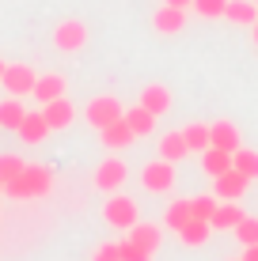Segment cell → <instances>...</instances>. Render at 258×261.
I'll use <instances>...</instances> for the list:
<instances>
[{
	"instance_id": "6da1fadb",
	"label": "cell",
	"mask_w": 258,
	"mask_h": 261,
	"mask_svg": "<svg viewBox=\"0 0 258 261\" xmlns=\"http://www.w3.org/2000/svg\"><path fill=\"white\" fill-rule=\"evenodd\" d=\"M53 190V170L42 167V163H27L23 174L15 178V182L4 186V193L12 197V201H31V197H46Z\"/></svg>"
},
{
	"instance_id": "7a4b0ae2",
	"label": "cell",
	"mask_w": 258,
	"mask_h": 261,
	"mask_svg": "<svg viewBox=\"0 0 258 261\" xmlns=\"http://www.w3.org/2000/svg\"><path fill=\"white\" fill-rule=\"evenodd\" d=\"M103 216H106V223H110V227H118V231H129L133 223L140 220V216H137V201H133V197H122V193H110V197H106Z\"/></svg>"
},
{
	"instance_id": "3957f363",
	"label": "cell",
	"mask_w": 258,
	"mask_h": 261,
	"mask_svg": "<svg viewBox=\"0 0 258 261\" xmlns=\"http://www.w3.org/2000/svg\"><path fill=\"white\" fill-rule=\"evenodd\" d=\"M126 178H129L126 159L110 155V159H103V163L95 167V190H103V193H118L122 186H126Z\"/></svg>"
},
{
	"instance_id": "277c9868",
	"label": "cell",
	"mask_w": 258,
	"mask_h": 261,
	"mask_svg": "<svg viewBox=\"0 0 258 261\" xmlns=\"http://www.w3.org/2000/svg\"><path fill=\"white\" fill-rule=\"evenodd\" d=\"M122 102L114 95H99V98H91L87 102V110H84V118H87V125H95V129H106V125H114L122 118Z\"/></svg>"
},
{
	"instance_id": "5b68a950",
	"label": "cell",
	"mask_w": 258,
	"mask_h": 261,
	"mask_svg": "<svg viewBox=\"0 0 258 261\" xmlns=\"http://www.w3.org/2000/svg\"><path fill=\"white\" fill-rule=\"evenodd\" d=\"M140 186H145L148 193H167L175 186V163H167V159L145 163L140 167Z\"/></svg>"
},
{
	"instance_id": "8992f818",
	"label": "cell",
	"mask_w": 258,
	"mask_h": 261,
	"mask_svg": "<svg viewBox=\"0 0 258 261\" xmlns=\"http://www.w3.org/2000/svg\"><path fill=\"white\" fill-rule=\"evenodd\" d=\"M53 46H57L61 53H80L87 46V27L80 19H65L53 27Z\"/></svg>"
},
{
	"instance_id": "52a82bcc",
	"label": "cell",
	"mask_w": 258,
	"mask_h": 261,
	"mask_svg": "<svg viewBox=\"0 0 258 261\" xmlns=\"http://www.w3.org/2000/svg\"><path fill=\"white\" fill-rule=\"evenodd\" d=\"M0 84H4V91H8V95L23 98V95H31V91H34V84H38V72H34L31 65H8Z\"/></svg>"
},
{
	"instance_id": "ba28073f",
	"label": "cell",
	"mask_w": 258,
	"mask_h": 261,
	"mask_svg": "<svg viewBox=\"0 0 258 261\" xmlns=\"http://www.w3.org/2000/svg\"><path fill=\"white\" fill-rule=\"evenodd\" d=\"M247 186H251V178H247V174H239L236 167L213 178V190H217V197H220V201H239V197L247 193Z\"/></svg>"
},
{
	"instance_id": "9c48e42d",
	"label": "cell",
	"mask_w": 258,
	"mask_h": 261,
	"mask_svg": "<svg viewBox=\"0 0 258 261\" xmlns=\"http://www.w3.org/2000/svg\"><path fill=\"white\" fill-rule=\"evenodd\" d=\"M99 140H103V148L106 151H122V148H129L133 140H137V133L129 129V121H126V114H122L114 125H106V129H99Z\"/></svg>"
},
{
	"instance_id": "30bf717a",
	"label": "cell",
	"mask_w": 258,
	"mask_h": 261,
	"mask_svg": "<svg viewBox=\"0 0 258 261\" xmlns=\"http://www.w3.org/2000/svg\"><path fill=\"white\" fill-rule=\"evenodd\" d=\"M15 133H19V140H23V144H42L53 129H50V121H46V114L34 110V114H27V118H23V125H19Z\"/></svg>"
},
{
	"instance_id": "8fae6325",
	"label": "cell",
	"mask_w": 258,
	"mask_h": 261,
	"mask_svg": "<svg viewBox=\"0 0 258 261\" xmlns=\"http://www.w3.org/2000/svg\"><path fill=\"white\" fill-rule=\"evenodd\" d=\"M152 27H156V34H179L182 27H186V8L163 4V8L152 15Z\"/></svg>"
},
{
	"instance_id": "7c38bea8",
	"label": "cell",
	"mask_w": 258,
	"mask_h": 261,
	"mask_svg": "<svg viewBox=\"0 0 258 261\" xmlns=\"http://www.w3.org/2000/svg\"><path fill=\"white\" fill-rule=\"evenodd\" d=\"M137 106H145L148 114H156V118H159V114H167V110H171V91H167L163 84H148L145 91H140Z\"/></svg>"
},
{
	"instance_id": "4fadbf2b",
	"label": "cell",
	"mask_w": 258,
	"mask_h": 261,
	"mask_svg": "<svg viewBox=\"0 0 258 261\" xmlns=\"http://www.w3.org/2000/svg\"><path fill=\"white\" fill-rule=\"evenodd\" d=\"M209 137H213V148H220V151H236L243 148V140H239V129L232 121H217V125H209Z\"/></svg>"
},
{
	"instance_id": "5bb4252c",
	"label": "cell",
	"mask_w": 258,
	"mask_h": 261,
	"mask_svg": "<svg viewBox=\"0 0 258 261\" xmlns=\"http://www.w3.org/2000/svg\"><path fill=\"white\" fill-rule=\"evenodd\" d=\"M65 76H61V72H50V76H38V84H34V98H38L42 106L46 102H53V98H65Z\"/></svg>"
},
{
	"instance_id": "9a60e30c",
	"label": "cell",
	"mask_w": 258,
	"mask_h": 261,
	"mask_svg": "<svg viewBox=\"0 0 258 261\" xmlns=\"http://www.w3.org/2000/svg\"><path fill=\"white\" fill-rule=\"evenodd\" d=\"M42 114H46L50 129H68L73 118H76V110H73L68 98H53V102H46V106H42Z\"/></svg>"
},
{
	"instance_id": "2e32d148",
	"label": "cell",
	"mask_w": 258,
	"mask_h": 261,
	"mask_svg": "<svg viewBox=\"0 0 258 261\" xmlns=\"http://www.w3.org/2000/svg\"><path fill=\"white\" fill-rule=\"evenodd\" d=\"M243 208H239V201H224V204H217V212H213V231H236V223L243 220Z\"/></svg>"
},
{
	"instance_id": "e0dca14e",
	"label": "cell",
	"mask_w": 258,
	"mask_h": 261,
	"mask_svg": "<svg viewBox=\"0 0 258 261\" xmlns=\"http://www.w3.org/2000/svg\"><path fill=\"white\" fill-rule=\"evenodd\" d=\"M129 242H133V246H140V250H148V254H156V250H159V227H156V223H133V227H129Z\"/></svg>"
},
{
	"instance_id": "ac0fdd59",
	"label": "cell",
	"mask_w": 258,
	"mask_h": 261,
	"mask_svg": "<svg viewBox=\"0 0 258 261\" xmlns=\"http://www.w3.org/2000/svg\"><path fill=\"white\" fill-rule=\"evenodd\" d=\"M186 155H190V148H186L182 133H163V137H159V159L179 163V159H186Z\"/></svg>"
},
{
	"instance_id": "d6986e66",
	"label": "cell",
	"mask_w": 258,
	"mask_h": 261,
	"mask_svg": "<svg viewBox=\"0 0 258 261\" xmlns=\"http://www.w3.org/2000/svg\"><path fill=\"white\" fill-rule=\"evenodd\" d=\"M201 170H205L209 178H217V174H224V170H232V151H220V148H209L201 151Z\"/></svg>"
},
{
	"instance_id": "ffe728a7",
	"label": "cell",
	"mask_w": 258,
	"mask_h": 261,
	"mask_svg": "<svg viewBox=\"0 0 258 261\" xmlns=\"http://www.w3.org/2000/svg\"><path fill=\"white\" fill-rule=\"evenodd\" d=\"M224 19H232L239 27H254L258 23V4H254V0H228Z\"/></svg>"
},
{
	"instance_id": "44dd1931",
	"label": "cell",
	"mask_w": 258,
	"mask_h": 261,
	"mask_svg": "<svg viewBox=\"0 0 258 261\" xmlns=\"http://www.w3.org/2000/svg\"><path fill=\"white\" fill-rule=\"evenodd\" d=\"M190 220H194V208H190V201H171V204L163 208V227H171L175 235H179V231H182Z\"/></svg>"
},
{
	"instance_id": "7402d4cb",
	"label": "cell",
	"mask_w": 258,
	"mask_h": 261,
	"mask_svg": "<svg viewBox=\"0 0 258 261\" xmlns=\"http://www.w3.org/2000/svg\"><path fill=\"white\" fill-rule=\"evenodd\" d=\"M209 235H213V223H209V220H198V216H194V220H190V223H186V227L179 231L182 246H205V242H209Z\"/></svg>"
},
{
	"instance_id": "603a6c76",
	"label": "cell",
	"mask_w": 258,
	"mask_h": 261,
	"mask_svg": "<svg viewBox=\"0 0 258 261\" xmlns=\"http://www.w3.org/2000/svg\"><path fill=\"white\" fill-rule=\"evenodd\" d=\"M27 118V110H23V102L15 95H8L4 102H0V129H19Z\"/></svg>"
},
{
	"instance_id": "cb8c5ba5",
	"label": "cell",
	"mask_w": 258,
	"mask_h": 261,
	"mask_svg": "<svg viewBox=\"0 0 258 261\" xmlns=\"http://www.w3.org/2000/svg\"><path fill=\"white\" fill-rule=\"evenodd\" d=\"M126 121H129V129L137 133V137H148V133L156 129V114H148L145 106H133V110H126Z\"/></svg>"
},
{
	"instance_id": "d4e9b609",
	"label": "cell",
	"mask_w": 258,
	"mask_h": 261,
	"mask_svg": "<svg viewBox=\"0 0 258 261\" xmlns=\"http://www.w3.org/2000/svg\"><path fill=\"white\" fill-rule=\"evenodd\" d=\"M182 137H186V148H190V151H198V155H201V151H205L209 144H213V137H209V125H201V121L186 125V129H182Z\"/></svg>"
},
{
	"instance_id": "484cf974",
	"label": "cell",
	"mask_w": 258,
	"mask_h": 261,
	"mask_svg": "<svg viewBox=\"0 0 258 261\" xmlns=\"http://www.w3.org/2000/svg\"><path fill=\"white\" fill-rule=\"evenodd\" d=\"M232 167L239 170V174H247L254 182L258 178V151H251V148H239L236 155H232Z\"/></svg>"
},
{
	"instance_id": "4316f807",
	"label": "cell",
	"mask_w": 258,
	"mask_h": 261,
	"mask_svg": "<svg viewBox=\"0 0 258 261\" xmlns=\"http://www.w3.org/2000/svg\"><path fill=\"white\" fill-rule=\"evenodd\" d=\"M236 242H243V246H254L258 242V220L254 216H243V220L236 223Z\"/></svg>"
},
{
	"instance_id": "83f0119b",
	"label": "cell",
	"mask_w": 258,
	"mask_h": 261,
	"mask_svg": "<svg viewBox=\"0 0 258 261\" xmlns=\"http://www.w3.org/2000/svg\"><path fill=\"white\" fill-rule=\"evenodd\" d=\"M23 167H27V163H23L19 155H0V182H4V186L15 182V178L23 174Z\"/></svg>"
},
{
	"instance_id": "f1b7e54d",
	"label": "cell",
	"mask_w": 258,
	"mask_h": 261,
	"mask_svg": "<svg viewBox=\"0 0 258 261\" xmlns=\"http://www.w3.org/2000/svg\"><path fill=\"white\" fill-rule=\"evenodd\" d=\"M194 12H198L201 19H220V15L228 12V0H194Z\"/></svg>"
},
{
	"instance_id": "f546056e",
	"label": "cell",
	"mask_w": 258,
	"mask_h": 261,
	"mask_svg": "<svg viewBox=\"0 0 258 261\" xmlns=\"http://www.w3.org/2000/svg\"><path fill=\"white\" fill-rule=\"evenodd\" d=\"M190 208H194V216H198V220H213V212H217V197H194L190 201Z\"/></svg>"
},
{
	"instance_id": "4dcf8cb0",
	"label": "cell",
	"mask_w": 258,
	"mask_h": 261,
	"mask_svg": "<svg viewBox=\"0 0 258 261\" xmlns=\"http://www.w3.org/2000/svg\"><path fill=\"white\" fill-rule=\"evenodd\" d=\"M118 261H152V254L148 250H140V246H133V242H118Z\"/></svg>"
},
{
	"instance_id": "1f68e13d",
	"label": "cell",
	"mask_w": 258,
	"mask_h": 261,
	"mask_svg": "<svg viewBox=\"0 0 258 261\" xmlns=\"http://www.w3.org/2000/svg\"><path fill=\"white\" fill-rule=\"evenodd\" d=\"M95 261H118V242H103L95 250Z\"/></svg>"
},
{
	"instance_id": "d6a6232c",
	"label": "cell",
	"mask_w": 258,
	"mask_h": 261,
	"mask_svg": "<svg viewBox=\"0 0 258 261\" xmlns=\"http://www.w3.org/2000/svg\"><path fill=\"white\" fill-rule=\"evenodd\" d=\"M239 261H258V242H254V246H243V257H239Z\"/></svg>"
},
{
	"instance_id": "836d02e7",
	"label": "cell",
	"mask_w": 258,
	"mask_h": 261,
	"mask_svg": "<svg viewBox=\"0 0 258 261\" xmlns=\"http://www.w3.org/2000/svg\"><path fill=\"white\" fill-rule=\"evenodd\" d=\"M163 4H175V8H194V0H163Z\"/></svg>"
},
{
	"instance_id": "e575fe53",
	"label": "cell",
	"mask_w": 258,
	"mask_h": 261,
	"mask_svg": "<svg viewBox=\"0 0 258 261\" xmlns=\"http://www.w3.org/2000/svg\"><path fill=\"white\" fill-rule=\"evenodd\" d=\"M251 34H254V46H258V23H254V27H251Z\"/></svg>"
},
{
	"instance_id": "d590c367",
	"label": "cell",
	"mask_w": 258,
	"mask_h": 261,
	"mask_svg": "<svg viewBox=\"0 0 258 261\" xmlns=\"http://www.w3.org/2000/svg\"><path fill=\"white\" fill-rule=\"evenodd\" d=\"M4 68H8V65H4V61H0V80H4Z\"/></svg>"
},
{
	"instance_id": "8d00e7d4",
	"label": "cell",
	"mask_w": 258,
	"mask_h": 261,
	"mask_svg": "<svg viewBox=\"0 0 258 261\" xmlns=\"http://www.w3.org/2000/svg\"><path fill=\"white\" fill-rule=\"evenodd\" d=\"M0 193H4V182H0Z\"/></svg>"
},
{
	"instance_id": "74e56055",
	"label": "cell",
	"mask_w": 258,
	"mask_h": 261,
	"mask_svg": "<svg viewBox=\"0 0 258 261\" xmlns=\"http://www.w3.org/2000/svg\"><path fill=\"white\" fill-rule=\"evenodd\" d=\"M228 261H239V257H228Z\"/></svg>"
},
{
	"instance_id": "f35d334b",
	"label": "cell",
	"mask_w": 258,
	"mask_h": 261,
	"mask_svg": "<svg viewBox=\"0 0 258 261\" xmlns=\"http://www.w3.org/2000/svg\"><path fill=\"white\" fill-rule=\"evenodd\" d=\"M254 4H258V0H254Z\"/></svg>"
}]
</instances>
